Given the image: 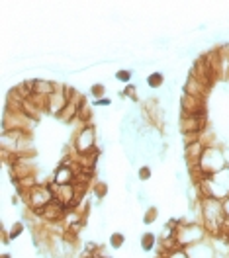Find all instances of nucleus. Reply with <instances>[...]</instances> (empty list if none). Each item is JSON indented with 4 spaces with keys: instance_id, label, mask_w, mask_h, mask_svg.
Returning a JSON list of instances; mask_svg holds the SVG:
<instances>
[{
    "instance_id": "f03ea898",
    "label": "nucleus",
    "mask_w": 229,
    "mask_h": 258,
    "mask_svg": "<svg viewBox=\"0 0 229 258\" xmlns=\"http://www.w3.org/2000/svg\"><path fill=\"white\" fill-rule=\"evenodd\" d=\"M118 78L119 80H127V78H129V73H118Z\"/></svg>"
},
{
    "instance_id": "7ed1b4c3",
    "label": "nucleus",
    "mask_w": 229,
    "mask_h": 258,
    "mask_svg": "<svg viewBox=\"0 0 229 258\" xmlns=\"http://www.w3.org/2000/svg\"><path fill=\"white\" fill-rule=\"evenodd\" d=\"M145 248H151V235H147L145 237V244H143Z\"/></svg>"
},
{
    "instance_id": "f257e3e1",
    "label": "nucleus",
    "mask_w": 229,
    "mask_h": 258,
    "mask_svg": "<svg viewBox=\"0 0 229 258\" xmlns=\"http://www.w3.org/2000/svg\"><path fill=\"white\" fill-rule=\"evenodd\" d=\"M161 80H163V76H161V74H157V76H149V84H153V86L159 84Z\"/></svg>"
}]
</instances>
